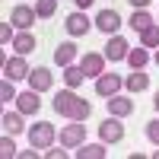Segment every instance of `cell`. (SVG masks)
<instances>
[{"label":"cell","mask_w":159,"mask_h":159,"mask_svg":"<svg viewBox=\"0 0 159 159\" xmlns=\"http://www.w3.org/2000/svg\"><path fill=\"white\" fill-rule=\"evenodd\" d=\"M54 111L64 115V118H70V121H86L89 111H92V105L86 99H80L73 89H64L54 96Z\"/></svg>","instance_id":"1"},{"label":"cell","mask_w":159,"mask_h":159,"mask_svg":"<svg viewBox=\"0 0 159 159\" xmlns=\"http://www.w3.org/2000/svg\"><path fill=\"white\" fill-rule=\"evenodd\" d=\"M54 137H57V130H54L51 121H38V124L29 127V143L35 150H48L51 143H54Z\"/></svg>","instance_id":"2"},{"label":"cell","mask_w":159,"mask_h":159,"mask_svg":"<svg viewBox=\"0 0 159 159\" xmlns=\"http://www.w3.org/2000/svg\"><path fill=\"white\" fill-rule=\"evenodd\" d=\"M83 143H86V124L73 121V124H67V127L61 130V147L73 150V147H83Z\"/></svg>","instance_id":"3"},{"label":"cell","mask_w":159,"mask_h":159,"mask_svg":"<svg viewBox=\"0 0 159 159\" xmlns=\"http://www.w3.org/2000/svg\"><path fill=\"white\" fill-rule=\"evenodd\" d=\"M99 137H102V143H118V140L124 137V124L118 121L115 115H108V118L99 124Z\"/></svg>","instance_id":"4"},{"label":"cell","mask_w":159,"mask_h":159,"mask_svg":"<svg viewBox=\"0 0 159 159\" xmlns=\"http://www.w3.org/2000/svg\"><path fill=\"white\" fill-rule=\"evenodd\" d=\"M3 73L10 80H29V64H25V54H16V57H7L3 61Z\"/></svg>","instance_id":"5"},{"label":"cell","mask_w":159,"mask_h":159,"mask_svg":"<svg viewBox=\"0 0 159 159\" xmlns=\"http://www.w3.org/2000/svg\"><path fill=\"white\" fill-rule=\"evenodd\" d=\"M124 86V80L118 76V73H102V76H96V92L99 96H118V89Z\"/></svg>","instance_id":"6"},{"label":"cell","mask_w":159,"mask_h":159,"mask_svg":"<svg viewBox=\"0 0 159 159\" xmlns=\"http://www.w3.org/2000/svg\"><path fill=\"white\" fill-rule=\"evenodd\" d=\"M89 25H92V22L86 19V13H80V10H76V13H70V16L64 19V29H67V35H73V38L86 35V32H89Z\"/></svg>","instance_id":"7"},{"label":"cell","mask_w":159,"mask_h":159,"mask_svg":"<svg viewBox=\"0 0 159 159\" xmlns=\"http://www.w3.org/2000/svg\"><path fill=\"white\" fill-rule=\"evenodd\" d=\"M105 61H108L105 54H92V51H89V54H83L80 67H83L86 76H102V73H105Z\"/></svg>","instance_id":"8"},{"label":"cell","mask_w":159,"mask_h":159,"mask_svg":"<svg viewBox=\"0 0 159 159\" xmlns=\"http://www.w3.org/2000/svg\"><path fill=\"white\" fill-rule=\"evenodd\" d=\"M51 83H54V76H51L48 67H35V70L29 73V89H35V92H48Z\"/></svg>","instance_id":"9"},{"label":"cell","mask_w":159,"mask_h":159,"mask_svg":"<svg viewBox=\"0 0 159 159\" xmlns=\"http://www.w3.org/2000/svg\"><path fill=\"white\" fill-rule=\"evenodd\" d=\"M35 16H38V13H35L32 7L19 3V7H13V13H10V22L16 25V29H29V25L35 22Z\"/></svg>","instance_id":"10"},{"label":"cell","mask_w":159,"mask_h":159,"mask_svg":"<svg viewBox=\"0 0 159 159\" xmlns=\"http://www.w3.org/2000/svg\"><path fill=\"white\" fill-rule=\"evenodd\" d=\"M127 51H130V45L124 42V38L111 35L108 45H105V57H108V61H127Z\"/></svg>","instance_id":"11"},{"label":"cell","mask_w":159,"mask_h":159,"mask_svg":"<svg viewBox=\"0 0 159 159\" xmlns=\"http://www.w3.org/2000/svg\"><path fill=\"white\" fill-rule=\"evenodd\" d=\"M118 25H121V16H118L115 10H102L99 16H96V29L105 32V35H115V32H118Z\"/></svg>","instance_id":"12"},{"label":"cell","mask_w":159,"mask_h":159,"mask_svg":"<svg viewBox=\"0 0 159 159\" xmlns=\"http://www.w3.org/2000/svg\"><path fill=\"white\" fill-rule=\"evenodd\" d=\"M16 108H19L22 115H35L38 108H42V99H38V92H35V89L19 92V96H16Z\"/></svg>","instance_id":"13"},{"label":"cell","mask_w":159,"mask_h":159,"mask_svg":"<svg viewBox=\"0 0 159 159\" xmlns=\"http://www.w3.org/2000/svg\"><path fill=\"white\" fill-rule=\"evenodd\" d=\"M105 102H108V115H115V118H127L134 111V102L124 99V96H108Z\"/></svg>","instance_id":"14"},{"label":"cell","mask_w":159,"mask_h":159,"mask_svg":"<svg viewBox=\"0 0 159 159\" xmlns=\"http://www.w3.org/2000/svg\"><path fill=\"white\" fill-rule=\"evenodd\" d=\"M0 124H3V130H7V134H13V137L25 130V124H22V111H7Z\"/></svg>","instance_id":"15"},{"label":"cell","mask_w":159,"mask_h":159,"mask_svg":"<svg viewBox=\"0 0 159 159\" xmlns=\"http://www.w3.org/2000/svg\"><path fill=\"white\" fill-rule=\"evenodd\" d=\"M54 61L61 64V67L73 64V61H76V45H73V42H61V45H57V51H54Z\"/></svg>","instance_id":"16"},{"label":"cell","mask_w":159,"mask_h":159,"mask_svg":"<svg viewBox=\"0 0 159 159\" xmlns=\"http://www.w3.org/2000/svg\"><path fill=\"white\" fill-rule=\"evenodd\" d=\"M153 22H156V19L150 16L147 10H134V16H130V29H134V32H147Z\"/></svg>","instance_id":"17"},{"label":"cell","mask_w":159,"mask_h":159,"mask_svg":"<svg viewBox=\"0 0 159 159\" xmlns=\"http://www.w3.org/2000/svg\"><path fill=\"white\" fill-rule=\"evenodd\" d=\"M13 48H16V54H29V51H35V35H29L22 29L16 38H13Z\"/></svg>","instance_id":"18"},{"label":"cell","mask_w":159,"mask_h":159,"mask_svg":"<svg viewBox=\"0 0 159 159\" xmlns=\"http://www.w3.org/2000/svg\"><path fill=\"white\" fill-rule=\"evenodd\" d=\"M124 86H127L130 92H143V89L150 86V76L143 73V70H134V73H130V76L124 80Z\"/></svg>","instance_id":"19"},{"label":"cell","mask_w":159,"mask_h":159,"mask_svg":"<svg viewBox=\"0 0 159 159\" xmlns=\"http://www.w3.org/2000/svg\"><path fill=\"white\" fill-rule=\"evenodd\" d=\"M80 159H105V147L102 143H83V147L76 150Z\"/></svg>","instance_id":"20"},{"label":"cell","mask_w":159,"mask_h":159,"mask_svg":"<svg viewBox=\"0 0 159 159\" xmlns=\"http://www.w3.org/2000/svg\"><path fill=\"white\" fill-rule=\"evenodd\" d=\"M147 61H150L147 48H130V51H127V64H130L134 70H143V67H147Z\"/></svg>","instance_id":"21"},{"label":"cell","mask_w":159,"mask_h":159,"mask_svg":"<svg viewBox=\"0 0 159 159\" xmlns=\"http://www.w3.org/2000/svg\"><path fill=\"white\" fill-rule=\"evenodd\" d=\"M64 80H67L70 89H76V86L86 80V73H83V67H73V64H67V67H64Z\"/></svg>","instance_id":"22"},{"label":"cell","mask_w":159,"mask_h":159,"mask_svg":"<svg viewBox=\"0 0 159 159\" xmlns=\"http://www.w3.org/2000/svg\"><path fill=\"white\" fill-rule=\"evenodd\" d=\"M140 42L143 48H159V22H153L147 32H140Z\"/></svg>","instance_id":"23"},{"label":"cell","mask_w":159,"mask_h":159,"mask_svg":"<svg viewBox=\"0 0 159 159\" xmlns=\"http://www.w3.org/2000/svg\"><path fill=\"white\" fill-rule=\"evenodd\" d=\"M54 10H57V0H35V13L42 19H51L54 16Z\"/></svg>","instance_id":"24"},{"label":"cell","mask_w":159,"mask_h":159,"mask_svg":"<svg viewBox=\"0 0 159 159\" xmlns=\"http://www.w3.org/2000/svg\"><path fill=\"white\" fill-rule=\"evenodd\" d=\"M16 96H19V92L13 89V80L7 76L3 83H0V99H3V102H10V99H13V102H16Z\"/></svg>","instance_id":"25"},{"label":"cell","mask_w":159,"mask_h":159,"mask_svg":"<svg viewBox=\"0 0 159 159\" xmlns=\"http://www.w3.org/2000/svg\"><path fill=\"white\" fill-rule=\"evenodd\" d=\"M147 137H150L153 147H159V118L156 121H147Z\"/></svg>","instance_id":"26"},{"label":"cell","mask_w":159,"mask_h":159,"mask_svg":"<svg viewBox=\"0 0 159 159\" xmlns=\"http://www.w3.org/2000/svg\"><path fill=\"white\" fill-rule=\"evenodd\" d=\"M10 137H13V134H7L3 140H0V153H3L7 159H10V156H16V143H13Z\"/></svg>","instance_id":"27"},{"label":"cell","mask_w":159,"mask_h":159,"mask_svg":"<svg viewBox=\"0 0 159 159\" xmlns=\"http://www.w3.org/2000/svg\"><path fill=\"white\" fill-rule=\"evenodd\" d=\"M10 25L13 22H0V42H3V45L10 42Z\"/></svg>","instance_id":"28"},{"label":"cell","mask_w":159,"mask_h":159,"mask_svg":"<svg viewBox=\"0 0 159 159\" xmlns=\"http://www.w3.org/2000/svg\"><path fill=\"white\" fill-rule=\"evenodd\" d=\"M147 3H150V0H130V7H134V10H147Z\"/></svg>","instance_id":"29"},{"label":"cell","mask_w":159,"mask_h":159,"mask_svg":"<svg viewBox=\"0 0 159 159\" xmlns=\"http://www.w3.org/2000/svg\"><path fill=\"white\" fill-rule=\"evenodd\" d=\"M48 156H51V159H64L67 153H64V150H48Z\"/></svg>","instance_id":"30"},{"label":"cell","mask_w":159,"mask_h":159,"mask_svg":"<svg viewBox=\"0 0 159 159\" xmlns=\"http://www.w3.org/2000/svg\"><path fill=\"white\" fill-rule=\"evenodd\" d=\"M92 3H96V0H76V7H80V10H86V7H92Z\"/></svg>","instance_id":"31"},{"label":"cell","mask_w":159,"mask_h":159,"mask_svg":"<svg viewBox=\"0 0 159 159\" xmlns=\"http://www.w3.org/2000/svg\"><path fill=\"white\" fill-rule=\"evenodd\" d=\"M153 105H156V111H159V92H156V99H153Z\"/></svg>","instance_id":"32"},{"label":"cell","mask_w":159,"mask_h":159,"mask_svg":"<svg viewBox=\"0 0 159 159\" xmlns=\"http://www.w3.org/2000/svg\"><path fill=\"white\" fill-rule=\"evenodd\" d=\"M156 64H159V51H156Z\"/></svg>","instance_id":"33"},{"label":"cell","mask_w":159,"mask_h":159,"mask_svg":"<svg viewBox=\"0 0 159 159\" xmlns=\"http://www.w3.org/2000/svg\"><path fill=\"white\" fill-rule=\"evenodd\" d=\"M153 156H156V159H159V150H156V153H153Z\"/></svg>","instance_id":"34"}]
</instances>
